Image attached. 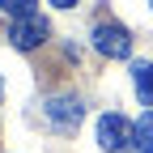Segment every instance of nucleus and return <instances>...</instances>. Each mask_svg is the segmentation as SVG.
I'll return each mask as SVG.
<instances>
[{
    "instance_id": "20e7f679",
    "label": "nucleus",
    "mask_w": 153,
    "mask_h": 153,
    "mask_svg": "<svg viewBox=\"0 0 153 153\" xmlns=\"http://www.w3.org/2000/svg\"><path fill=\"white\" fill-rule=\"evenodd\" d=\"M9 43H13L17 51L43 47V43H47V22H43V17H22V22H13V26H9Z\"/></svg>"
},
{
    "instance_id": "423d86ee",
    "label": "nucleus",
    "mask_w": 153,
    "mask_h": 153,
    "mask_svg": "<svg viewBox=\"0 0 153 153\" xmlns=\"http://www.w3.org/2000/svg\"><path fill=\"white\" fill-rule=\"evenodd\" d=\"M132 149L136 153H153V111H145L136 119V132H132Z\"/></svg>"
},
{
    "instance_id": "39448f33",
    "label": "nucleus",
    "mask_w": 153,
    "mask_h": 153,
    "mask_svg": "<svg viewBox=\"0 0 153 153\" xmlns=\"http://www.w3.org/2000/svg\"><path fill=\"white\" fill-rule=\"evenodd\" d=\"M132 85H136V98H140V106H153V60L132 64Z\"/></svg>"
},
{
    "instance_id": "6e6552de",
    "label": "nucleus",
    "mask_w": 153,
    "mask_h": 153,
    "mask_svg": "<svg viewBox=\"0 0 153 153\" xmlns=\"http://www.w3.org/2000/svg\"><path fill=\"white\" fill-rule=\"evenodd\" d=\"M47 4H55V9H72L76 0H47Z\"/></svg>"
},
{
    "instance_id": "f257e3e1",
    "label": "nucleus",
    "mask_w": 153,
    "mask_h": 153,
    "mask_svg": "<svg viewBox=\"0 0 153 153\" xmlns=\"http://www.w3.org/2000/svg\"><path fill=\"white\" fill-rule=\"evenodd\" d=\"M94 51L106 55V60H128V55H132V34H128V26H119V22H98V26H94Z\"/></svg>"
},
{
    "instance_id": "1a4fd4ad",
    "label": "nucleus",
    "mask_w": 153,
    "mask_h": 153,
    "mask_svg": "<svg viewBox=\"0 0 153 153\" xmlns=\"http://www.w3.org/2000/svg\"><path fill=\"white\" fill-rule=\"evenodd\" d=\"M149 4H153V0H149Z\"/></svg>"
},
{
    "instance_id": "f03ea898",
    "label": "nucleus",
    "mask_w": 153,
    "mask_h": 153,
    "mask_svg": "<svg viewBox=\"0 0 153 153\" xmlns=\"http://www.w3.org/2000/svg\"><path fill=\"white\" fill-rule=\"evenodd\" d=\"M43 115H47V123L60 132V136H68V132H76V123H81V115L85 106L72 98V94H55V98L43 102Z\"/></svg>"
},
{
    "instance_id": "7ed1b4c3",
    "label": "nucleus",
    "mask_w": 153,
    "mask_h": 153,
    "mask_svg": "<svg viewBox=\"0 0 153 153\" xmlns=\"http://www.w3.org/2000/svg\"><path fill=\"white\" fill-rule=\"evenodd\" d=\"M132 132H136V123H128L119 111H106L98 119V145L106 153H123V149H132Z\"/></svg>"
},
{
    "instance_id": "0eeeda50",
    "label": "nucleus",
    "mask_w": 153,
    "mask_h": 153,
    "mask_svg": "<svg viewBox=\"0 0 153 153\" xmlns=\"http://www.w3.org/2000/svg\"><path fill=\"white\" fill-rule=\"evenodd\" d=\"M0 9L13 22H22V17H38V0H0Z\"/></svg>"
}]
</instances>
